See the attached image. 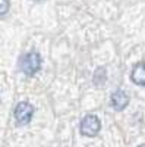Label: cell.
I'll return each instance as SVG.
<instances>
[{
    "instance_id": "1",
    "label": "cell",
    "mask_w": 145,
    "mask_h": 147,
    "mask_svg": "<svg viewBox=\"0 0 145 147\" xmlns=\"http://www.w3.org/2000/svg\"><path fill=\"white\" fill-rule=\"evenodd\" d=\"M21 69L28 77H32L35 72H38L41 68V57L37 52H29L21 57Z\"/></svg>"
},
{
    "instance_id": "2",
    "label": "cell",
    "mask_w": 145,
    "mask_h": 147,
    "mask_svg": "<svg viewBox=\"0 0 145 147\" xmlns=\"http://www.w3.org/2000/svg\"><path fill=\"white\" fill-rule=\"evenodd\" d=\"M100 128H101L100 119L95 115H87L81 121L79 131H81L82 136H85V137H95L97 134H98Z\"/></svg>"
},
{
    "instance_id": "3",
    "label": "cell",
    "mask_w": 145,
    "mask_h": 147,
    "mask_svg": "<svg viewBox=\"0 0 145 147\" xmlns=\"http://www.w3.org/2000/svg\"><path fill=\"white\" fill-rule=\"evenodd\" d=\"M32 115H34V107L27 102H21L15 107V118L19 125L29 124V121L32 119Z\"/></svg>"
},
{
    "instance_id": "4",
    "label": "cell",
    "mask_w": 145,
    "mask_h": 147,
    "mask_svg": "<svg viewBox=\"0 0 145 147\" xmlns=\"http://www.w3.org/2000/svg\"><path fill=\"white\" fill-rule=\"evenodd\" d=\"M129 103V97L125 91L122 90H117L112 94V106L116 109V110H123Z\"/></svg>"
},
{
    "instance_id": "5",
    "label": "cell",
    "mask_w": 145,
    "mask_h": 147,
    "mask_svg": "<svg viewBox=\"0 0 145 147\" xmlns=\"http://www.w3.org/2000/svg\"><path fill=\"white\" fill-rule=\"evenodd\" d=\"M132 81L138 85H145V62H139L132 69Z\"/></svg>"
},
{
    "instance_id": "6",
    "label": "cell",
    "mask_w": 145,
    "mask_h": 147,
    "mask_svg": "<svg viewBox=\"0 0 145 147\" xmlns=\"http://www.w3.org/2000/svg\"><path fill=\"white\" fill-rule=\"evenodd\" d=\"M106 81V69L104 68H98L94 74V84L95 85H101Z\"/></svg>"
},
{
    "instance_id": "7",
    "label": "cell",
    "mask_w": 145,
    "mask_h": 147,
    "mask_svg": "<svg viewBox=\"0 0 145 147\" xmlns=\"http://www.w3.org/2000/svg\"><path fill=\"white\" fill-rule=\"evenodd\" d=\"M9 10V0H0V16Z\"/></svg>"
},
{
    "instance_id": "8",
    "label": "cell",
    "mask_w": 145,
    "mask_h": 147,
    "mask_svg": "<svg viewBox=\"0 0 145 147\" xmlns=\"http://www.w3.org/2000/svg\"><path fill=\"white\" fill-rule=\"evenodd\" d=\"M138 147H145V144H141V146H138Z\"/></svg>"
}]
</instances>
